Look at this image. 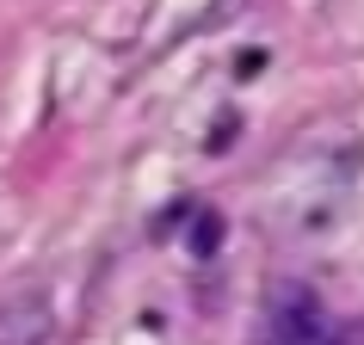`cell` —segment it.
I'll return each mask as SVG.
<instances>
[{
	"mask_svg": "<svg viewBox=\"0 0 364 345\" xmlns=\"http://www.w3.org/2000/svg\"><path fill=\"white\" fill-rule=\"evenodd\" d=\"M50 327H56L50 290H13V296H0V345H43Z\"/></svg>",
	"mask_w": 364,
	"mask_h": 345,
	"instance_id": "cell-1",
	"label": "cell"
}]
</instances>
